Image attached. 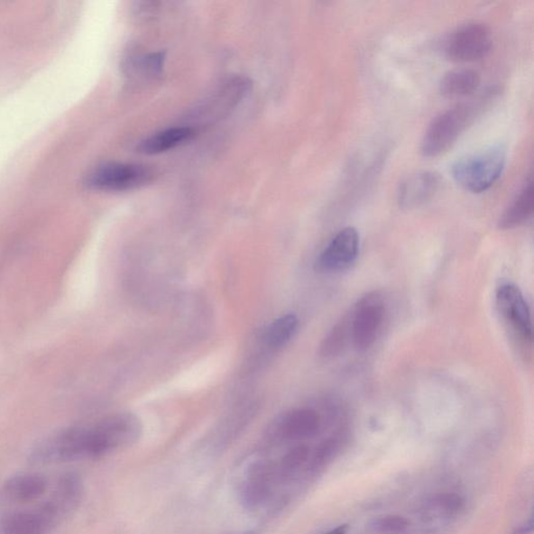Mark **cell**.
Returning a JSON list of instances; mask_svg holds the SVG:
<instances>
[{
	"mask_svg": "<svg viewBox=\"0 0 534 534\" xmlns=\"http://www.w3.org/2000/svg\"><path fill=\"white\" fill-rule=\"evenodd\" d=\"M278 483L275 464L258 460L253 463L239 486V500L245 509L257 510L272 496Z\"/></svg>",
	"mask_w": 534,
	"mask_h": 534,
	"instance_id": "obj_8",
	"label": "cell"
},
{
	"mask_svg": "<svg viewBox=\"0 0 534 534\" xmlns=\"http://www.w3.org/2000/svg\"><path fill=\"white\" fill-rule=\"evenodd\" d=\"M299 322L295 315H285L267 327L264 342L271 350L279 351L291 342L299 331Z\"/></svg>",
	"mask_w": 534,
	"mask_h": 534,
	"instance_id": "obj_18",
	"label": "cell"
},
{
	"mask_svg": "<svg viewBox=\"0 0 534 534\" xmlns=\"http://www.w3.org/2000/svg\"><path fill=\"white\" fill-rule=\"evenodd\" d=\"M480 86L479 73L473 69H456L447 73L440 82V92L446 97L471 96Z\"/></svg>",
	"mask_w": 534,
	"mask_h": 534,
	"instance_id": "obj_17",
	"label": "cell"
},
{
	"mask_svg": "<svg viewBox=\"0 0 534 534\" xmlns=\"http://www.w3.org/2000/svg\"><path fill=\"white\" fill-rule=\"evenodd\" d=\"M164 61L165 55L163 52H153L143 60H138V66L144 72H148L149 75L157 76L162 72Z\"/></svg>",
	"mask_w": 534,
	"mask_h": 534,
	"instance_id": "obj_24",
	"label": "cell"
},
{
	"mask_svg": "<svg viewBox=\"0 0 534 534\" xmlns=\"http://www.w3.org/2000/svg\"><path fill=\"white\" fill-rule=\"evenodd\" d=\"M499 313L520 342L532 343L533 328L530 309L522 291L511 283H504L496 292Z\"/></svg>",
	"mask_w": 534,
	"mask_h": 534,
	"instance_id": "obj_7",
	"label": "cell"
},
{
	"mask_svg": "<svg viewBox=\"0 0 534 534\" xmlns=\"http://www.w3.org/2000/svg\"><path fill=\"white\" fill-rule=\"evenodd\" d=\"M475 113L476 106L463 104L434 118L420 146L423 155L433 158L448 151L475 118Z\"/></svg>",
	"mask_w": 534,
	"mask_h": 534,
	"instance_id": "obj_3",
	"label": "cell"
},
{
	"mask_svg": "<svg viewBox=\"0 0 534 534\" xmlns=\"http://www.w3.org/2000/svg\"><path fill=\"white\" fill-rule=\"evenodd\" d=\"M308 460V447L304 445L293 447L280 460L279 464H275L278 483H284L290 480Z\"/></svg>",
	"mask_w": 534,
	"mask_h": 534,
	"instance_id": "obj_21",
	"label": "cell"
},
{
	"mask_svg": "<svg viewBox=\"0 0 534 534\" xmlns=\"http://www.w3.org/2000/svg\"><path fill=\"white\" fill-rule=\"evenodd\" d=\"M92 458L129 448L143 436L142 420L134 413L119 412L91 424Z\"/></svg>",
	"mask_w": 534,
	"mask_h": 534,
	"instance_id": "obj_2",
	"label": "cell"
},
{
	"mask_svg": "<svg viewBox=\"0 0 534 534\" xmlns=\"http://www.w3.org/2000/svg\"><path fill=\"white\" fill-rule=\"evenodd\" d=\"M320 427L318 413L311 409H297L273 420L269 430L272 440H300L315 437Z\"/></svg>",
	"mask_w": 534,
	"mask_h": 534,
	"instance_id": "obj_10",
	"label": "cell"
},
{
	"mask_svg": "<svg viewBox=\"0 0 534 534\" xmlns=\"http://www.w3.org/2000/svg\"><path fill=\"white\" fill-rule=\"evenodd\" d=\"M385 316V306L378 292L369 293L352 310V342L360 352L376 342Z\"/></svg>",
	"mask_w": 534,
	"mask_h": 534,
	"instance_id": "obj_6",
	"label": "cell"
},
{
	"mask_svg": "<svg viewBox=\"0 0 534 534\" xmlns=\"http://www.w3.org/2000/svg\"><path fill=\"white\" fill-rule=\"evenodd\" d=\"M410 523L404 517L385 515L373 520L370 529L379 533H396L407 529Z\"/></svg>",
	"mask_w": 534,
	"mask_h": 534,
	"instance_id": "obj_23",
	"label": "cell"
},
{
	"mask_svg": "<svg viewBox=\"0 0 534 534\" xmlns=\"http://www.w3.org/2000/svg\"><path fill=\"white\" fill-rule=\"evenodd\" d=\"M360 246L359 234L348 226L333 237L326 249L320 253L316 267L320 272H339L348 270L355 263Z\"/></svg>",
	"mask_w": 534,
	"mask_h": 534,
	"instance_id": "obj_9",
	"label": "cell"
},
{
	"mask_svg": "<svg viewBox=\"0 0 534 534\" xmlns=\"http://www.w3.org/2000/svg\"><path fill=\"white\" fill-rule=\"evenodd\" d=\"M340 445H342V439L338 437L326 439L325 442L318 447L315 454H313L309 470L311 472H318L323 469L325 465H328L336 456L340 449Z\"/></svg>",
	"mask_w": 534,
	"mask_h": 534,
	"instance_id": "obj_22",
	"label": "cell"
},
{
	"mask_svg": "<svg viewBox=\"0 0 534 534\" xmlns=\"http://www.w3.org/2000/svg\"><path fill=\"white\" fill-rule=\"evenodd\" d=\"M84 493V484L81 476L77 473H66L60 478L55 495L49 502L58 513L59 518L75 511Z\"/></svg>",
	"mask_w": 534,
	"mask_h": 534,
	"instance_id": "obj_14",
	"label": "cell"
},
{
	"mask_svg": "<svg viewBox=\"0 0 534 534\" xmlns=\"http://www.w3.org/2000/svg\"><path fill=\"white\" fill-rule=\"evenodd\" d=\"M48 479L40 473H23L6 480L3 496L14 503H30L41 498L48 491Z\"/></svg>",
	"mask_w": 534,
	"mask_h": 534,
	"instance_id": "obj_12",
	"label": "cell"
},
{
	"mask_svg": "<svg viewBox=\"0 0 534 534\" xmlns=\"http://www.w3.org/2000/svg\"><path fill=\"white\" fill-rule=\"evenodd\" d=\"M348 529H349L348 524H343V525H339L338 527H336V529H334L325 534H346V532H348Z\"/></svg>",
	"mask_w": 534,
	"mask_h": 534,
	"instance_id": "obj_25",
	"label": "cell"
},
{
	"mask_svg": "<svg viewBox=\"0 0 534 534\" xmlns=\"http://www.w3.org/2000/svg\"><path fill=\"white\" fill-rule=\"evenodd\" d=\"M465 500L452 493H437L426 501L423 511L430 518H450L464 509Z\"/></svg>",
	"mask_w": 534,
	"mask_h": 534,
	"instance_id": "obj_20",
	"label": "cell"
},
{
	"mask_svg": "<svg viewBox=\"0 0 534 534\" xmlns=\"http://www.w3.org/2000/svg\"><path fill=\"white\" fill-rule=\"evenodd\" d=\"M152 178L153 172L148 166L108 162L93 169L85 184L92 190L122 192L137 189L150 183Z\"/></svg>",
	"mask_w": 534,
	"mask_h": 534,
	"instance_id": "obj_4",
	"label": "cell"
},
{
	"mask_svg": "<svg viewBox=\"0 0 534 534\" xmlns=\"http://www.w3.org/2000/svg\"><path fill=\"white\" fill-rule=\"evenodd\" d=\"M195 136L196 130L190 126H177L144 139L137 146V151L143 155H158L189 143Z\"/></svg>",
	"mask_w": 534,
	"mask_h": 534,
	"instance_id": "obj_13",
	"label": "cell"
},
{
	"mask_svg": "<svg viewBox=\"0 0 534 534\" xmlns=\"http://www.w3.org/2000/svg\"><path fill=\"white\" fill-rule=\"evenodd\" d=\"M226 534H256L251 531H244V532H231V533H226Z\"/></svg>",
	"mask_w": 534,
	"mask_h": 534,
	"instance_id": "obj_26",
	"label": "cell"
},
{
	"mask_svg": "<svg viewBox=\"0 0 534 534\" xmlns=\"http://www.w3.org/2000/svg\"><path fill=\"white\" fill-rule=\"evenodd\" d=\"M51 526L38 511L12 512L0 520V534H48Z\"/></svg>",
	"mask_w": 534,
	"mask_h": 534,
	"instance_id": "obj_15",
	"label": "cell"
},
{
	"mask_svg": "<svg viewBox=\"0 0 534 534\" xmlns=\"http://www.w3.org/2000/svg\"><path fill=\"white\" fill-rule=\"evenodd\" d=\"M439 186L440 178L436 172L412 173L399 185L398 203L403 209L419 208L436 197Z\"/></svg>",
	"mask_w": 534,
	"mask_h": 534,
	"instance_id": "obj_11",
	"label": "cell"
},
{
	"mask_svg": "<svg viewBox=\"0 0 534 534\" xmlns=\"http://www.w3.org/2000/svg\"><path fill=\"white\" fill-rule=\"evenodd\" d=\"M505 163L506 152L503 146H491L458 159L452 166V176L464 189L482 193L498 181Z\"/></svg>",
	"mask_w": 534,
	"mask_h": 534,
	"instance_id": "obj_1",
	"label": "cell"
},
{
	"mask_svg": "<svg viewBox=\"0 0 534 534\" xmlns=\"http://www.w3.org/2000/svg\"><path fill=\"white\" fill-rule=\"evenodd\" d=\"M352 311L346 315L340 322L333 327V329L325 337L320 345V356L329 359L342 354L352 339Z\"/></svg>",
	"mask_w": 534,
	"mask_h": 534,
	"instance_id": "obj_19",
	"label": "cell"
},
{
	"mask_svg": "<svg viewBox=\"0 0 534 534\" xmlns=\"http://www.w3.org/2000/svg\"><path fill=\"white\" fill-rule=\"evenodd\" d=\"M533 182L530 179L520 191L519 195L499 220V228L502 230L515 229L523 225L533 215L534 208Z\"/></svg>",
	"mask_w": 534,
	"mask_h": 534,
	"instance_id": "obj_16",
	"label": "cell"
},
{
	"mask_svg": "<svg viewBox=\"0 0 534 534\" xmlns=\"http://www.w3.org/2000/svg\"><path fill=\"white\" fill-rule=\"evenodd\" d=\"M492 46L490 30L482 23H469L460 26L446 39L443 51L453 62L469 63L489 55Z\"/></svg>",
	"mask_w": 534,
	"mask_h": 534,
	"instance_id": "obj_5",
	"label": "cell"
}]
</instances>
